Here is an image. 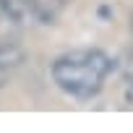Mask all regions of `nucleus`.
<instances>
[{
  "label": "nucleus",
  "instance_id": "nucleus-1",
  "mask_svg": "<svg viewBox=\"0 0 133 133\" xmlns=\"http://www.w3.org/2000/svg\"><path fill=\"white\" fill-rule=\"evenodd\" d=\"M112 71H115L112 55H107L99 47H81L57 55L50 68V76L63 94L86 102L104 89Z\"/></svg>",
  "mask_w": 133,
  "mask_h": 133
},
{
  "label": "nucleus",
  "instance_id": "nucleus-2",
  "mask_svg": "<svg viewBox=\"0 0 133 133\" xmlns=\"http://www.w3.org/2000/svg\"><path fill=\"white\" fill-rule=\"evenodd\" d=\"M24 57H26V52L21 50L18 42H13V44H8V47L0 50V89H3L8 84V78L21 68Z\"/></svg>",
  "mask_w": 133,
  "mask_h": 133
},
{
  "label": "nucleus",
  "instance_id": "nucleus-3",
  "mask_svg": "<svg viewBox=\"0 0 133 133\" xmlns=\"http://www.w3.org/2000/svg\"><path fill=\"white\" fill-rule=\"evenodd\" d=\"M0 11L16 24H26L34 18V0H0Z\"/></svg>",
  "mask_w": 133,
  "mask_h": 133
},
{
  "label": "nucleus",
  "instance_id": "nucleus-4",
  "mask_svg": "<svg viewBox=\"0 0 133 133\" xmlns=\"http://www.w3.org/2000/svg\"><path fill=\"white\" fill-rule=\"evenodd\" d=\"M68 0H34V18L42 24H55V18L63 13Z\"/></svg>",
  "mask_w": 133,
  "mask_h": 133
},
{
  "label": "nucleus",
  "instance_id": "nucleus-5",
  "mask_svg": "<svg viewBox=\"0 0 133 133\" xmlns=\"http://www.w3.org/2000/svg\"><path fill=\"white\" fill-rule=\"evenodd\" d=\"M16 29H18V24L11 21L3 11H0V50L16 42Z\"/></svg>",
  "mask_w": 133,
  "mask_h": 133
},
{
  "label": "nucleus",
  "instance_id": "nucleus-6",
  "mask_svg": "<svg viewBox=\"0 0 133 133\" xmlns=\"http://www.w3.org/2000/svg\"><path fill=\"white\" fill-rule=\"evenodd\" d=\"M123 81H125V97L128 102H133V50H128L123 57Z\"/></svg>",
  "mask_w": 133,
  "mask_h": 133
},
{
  "label": "nucleus",
  "instance_id": "nucleus-7",
  "mask_svg": "<svg viewBox=\"0 0 133 133\" xmlns=\"http://www.w3.org/2000/svg\"><path fill=\"white\" fill-rule=\"evenodd\" d=\"M130 31H133V13H130Z\"/></svg>",
  "mask_w": 133,
  "mask_h": 133
}]
</instances>
